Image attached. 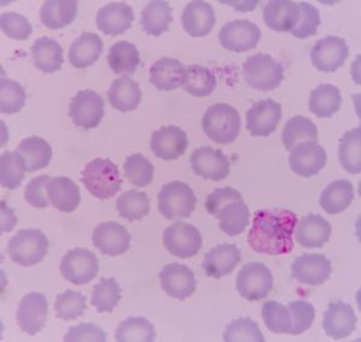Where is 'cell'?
Instances as JSON below:
<instances>
[{
  "mask_svg": "<svg viewBox=\"0 0 361 342\" xmlns=\"http://www.w3.org/2000/svg\"><path fill=\"white\" fill-rule=\"evenodd\" d=\"M298 215L287 209H260L255 213L247 241L255 253L279 256L294 248Z\"/></svg>",
  "mask_w": 361,
  "mask_h": 342,
  "instance_id": "obj_1",
  "label": "cell"
},
{
  "mask_svg": "<svg viewBox=\"0 0 361 342\" xmlns=\"http://www.w3.org/2000/svg\"><path fill=\"white\" fill-rule=\"evenodd\" d=\"M81 180L90 195L102 201L111 198L122 188V178L117 165L103 158H97L87 163L81 172Z\"/></svg>",
  "mask_w": 361,
  "mask_h": 342,
  "instance_id": "obj_2",
  "label": "cell"
},
{
  "mask_svg": "<svg viewBox=\"0 0 361 342\" xmlns=\"http://www.w3.org/2000/svg\"><path fill=\"white\" fill-rule=\"evenodd\" d=\"M202 124L206 136L221 144L234 142L241 130L240 114L228 103H216L209 107L202 117Z\"/></svg>",
  "mask_w": 361,
  "mask_h": 342,
  "instance_id": "obj_3",
  "label": "cell"
},
{
  "mask_svg": "<svg viewBox=\"0 0 361 342\" xmlns=\"http://www.w3.org/2000/svg\"><path fill=\"white\" fill-rule=\"evenodd\" d=\"M49 245L47 236L40 229H21L8 241V256L18 265L33 267L45 258Z\"/></svg>",
  "mask_w": 361,
  "mask_h": 342,
  "instance_id": "obj_4",
  "label": "cell"
},
{
  "mask_svg": "<svg viewBox=\"0 0 361 342\" xmlns=\"http://www.w3.org/2000/svg\"><path fill=\"white\" fill-rule=\"evenodd\" d=\"M197 197L188 184L173 180L165 184L158 194V209L168 220L187 219L195 209Z\"/></svg>",
  "mask_w": 361,
  "mask_h": 342,
  "instance_id": "obj_5",
  "label": "cell"
},
{
  "mask_svg": "<svg viewBox=\"0 0 361 342\" xmlns=\"http://www.w3.org/2000/svg\"><path fill=\"white\" fill-rule=\"evenodd\" d=\"M243 77L252 88L270 91L279 88L283 81L284 69L269 54H255L243 63Z\"/></svg>",
  "mask_w": 361,
  "mask_h": 342,
  "instance_id": "obj_6",
  "label": "cell"
},
{
  "mask_svg": "<svg viewBox=\"0 0 361 342\" xmlns=\"http://www.w3.org/2000/svg\"><path fill=\"white\" fill-rule=\"evenodd\" d=\"M274 275L264 263L252 262L243 265L236 277V289L241 297L257 302L270 293Z\"/></svg>",
  "mask_w": 361,
  "mask_h": 342,
  "instance_id": "obj_7",
  "label": "cell"
},
{
  "mask_svg": "<svg viewBox=\"0 0 361 342\" xmlns=\"http://www.w3.org/2000/svg\"><path fill=\"white\" fill-rule=\"evenodd\" d=\"M163 241L169 253L178 258L194 257L202 248L200 231L193 224L183 221H177L166 227L163 234Z\"/></svg>",
  "mask_w": 361,
  "mask_h": 342,
  "instance_id": "obj_8",
  "label": "cell"
},
{
  "mask_svg": "<svg viewBox=\"0 0 361 342\" xmlns=\"http://www.w3.org/2000/svg\"><path fill=\"white\" fill-rule=\"evenodd\" d=\"M61 273L66 281L85 285L99 273L98 257L87 248H71L61 262Z\"/></svg>",
  "mask_w": 361,
  "mask_h": 342,
  "instance_id": "obj_9",
  "label": "cell"
},
{
  "mask_svg": "<svg viewBox=\"0 0 361 342\" xmlns=\"http://www.w3.org/2000/svg\"><path fill=\"white\" fill-rule=\"evenodd\" d=\"M105 114V103L93 90H80L69 103V115L75 125L90 130L98 127Z\"/></svg>",
  "mask_w": 361,
  "mask_h": 342,
  "instance_id": "obj_10",
  "label": "cell"
},
{
  "mask_svg": "<svg viewBox=\"0 0 361 342\" xmlns=\"http://www.w3.org/2000/svg\"><path fill=\"white\" fill-rule=\"evenodd\" d=\"M218 37L224 49L235 53H241L258 46L262 39V30L250 20H235L221 29Z\"/></svg>",
  "mask_w": 361,
  "mask_h": 342,
  "instance_id": "obj_11",
  "label": "cell"
},
{
  "mask_svg": "<svg viewBox=\"0 0 361 342\" xmlns=\"http://www.w3.org/2000/svg\"><path fill=\"white\" fill-rule=\"evenodd\" d=\"M348 54V45L343 37L329 35L313 46L311 61L318 71L331 74L345 64Z\"/></svg>",
  "mask_w": 361,
  "mask_h": 342,
  "instance_id": "obj_12",
  "label": "cell"
},
{
  "mask_svg": "<svg viewBox=\"0 0 361 342\" xmlns=\"http://www.w3.org/2000/svg\"><path fill=\"white\" fill-rule=\"evenodd\" d=\"M328 155L324 148L316 141H305L293 148L289 156V166L300 177L310 178L319 173L326 165Z\"/></svg>",
  "mask_w": 361,
  "mask_h": 342,
  "instance_id": "obj_13",
  "label": "cell"
},
{
  "mask_svg": "<svg viewBox=\"0 0 361 342\" xmlns=\"http://www.w3.org/2000/svg\"><path fill=\"white\" fill-rule=\"evenodd\" d=\"M281 118L282 106L272 99H265L247 112V130L253 137H267L277 130Z\"/></svg>",
  "mask_w": 361,
  "mask_h": 342,
  "instance_id": "obj_14",
  "label": "cell"
},
{
  "mask_svg": "<svg viewBox=\"0 0 361 342\" xmlns=\"http://www.w3.org/2000/svg\"><path fill=\"white\" fill-rule=\"evenodd\" d=\"M292 277L300 284L323 285L333 273L331 261L322 253H305L293 262Z\"/></svg>",
  "mask_w": 361,
  "mask_h": 342,
  "instance_id": "obj_15",
  "label": "cell"
},
{
  "mask_svg": "<svg viewBox=\"0 0 361 342\" xmlns=\"http://www.w3.org/2000/svg\"><path fill=\"white\" fill-rule=\"evenodd\" d=\"M192 170L204 179L221 182L230 173V163L222 151L209 146L197 148L190 156Z\"/></svg>",
  "mask_w": 361,
  "mask_h": 342,
  "instance_id": "obj_16",
  "label": "cell"
},
{
  "mask_svg": "<svg viewBox=\"0 0 361 342\" xmlns=\"http://www.w3.org/2000/svg\"><path fill=\"white\" fill-rule=\"evenodd\" d=\"M47 311L49 302L45 294L40 292L25 294L17 310V322L22 331L30 336L39 333L45 327Z\"/></svg>",
  "mask_w": 361,
  "mask_h": 342,
  "instance_id": "obj_17",
  "label": "cell"
},
{
  "mask_svg": "<svg viewBox=\"0 0 361 342\" xmlns=\"http://www.w3.org/2000/svg\"><path fill=\"white\" fill-rule=\"evenodd\" d=\"M159 280L165 293L180 300L190 297L197 289L193 270L180 263L165 265L159 273Z\"/></svg>",
  "mask_w": 361,
  "mask_h": 342,
  "instance_id": "obj_18",
  "label": "cell"
},
{
  "mask_svg": "<svg viewBox=\"0 0 361 342\" xmlns=\"http://www.w3.org/2000/svg\"><path fill=\"white\" fill-rule=\"evenodd\" d=\"M132 236L127 228L115 221H107L98 224L93 232V244L100 253L115 257L127 253L130 248Z\"/></svg>",
  "mask_w": 361,
  "mask_h": 342,
  "instance_id": "obj_19",
  "label": "cell"
},
{
  "mask_svg": "<svg viewBox=\"0 0 361 342\" xmlns=\"http://www.w3.org/2000/svg\"><path fill=\"white\" fill-rule=\"evenodd\" d=\"M188 137L180 127L169 125L154 131L151 139V149L158 159L170 161L185 154L188 148Z\"/></svg>",
  "mask_w": 361,
  "mask_h": 342,
  "instance_id": "obj_20",
  "label": "cell"
},
{
  "mask_svg": "<svg viewBox=\"0 0 361 342\" xmlns=\"http://www.w3.org/2000/svg\"><path fill=\"white\" fill-rule=\"evenodd\" d=\"M134 11L132 6L116 1L105 5L100 8L97 15V25L102 33L105 35L117 37L126 33L128 29L132 28L134 22Z\"/></svg>",
  "mask_w": 361,
  "mask_h": 342,
  "instance_id": "obj_21",
  "label": "cell"
},
{
  "mask_svg": "<svg viewBox=\"0 0 361 342\" xmlns=\"http://www.w3.org/2000/svg\"><path fill=\"white\" fill-rule=\"evenodd\" d=\"M323 328L335 340L347 338L357 328L353 308L343 302L330 303L323 318Z\"/></svg>",
  "mask_w": 361,
  "mask_h": 342,
  "instance_id": "obj_22",
  "label": "cell"
},
{
  "mask_svg": "<svg viewBox=\"0 0 361 342\" xmlns=\"http://www.w3.org/2000/svg\"><path fill=\"white\" fill-rule=\"evenodd\" d=\"M182 27L192 37H204L211 33L216 23L212 5L195 0L185 5L182 13Z\"/></svg>",
  "mask_w": 361,
  "mask_h": 342,
  "instance_id": "obj_23",
  "label": "cell"
},
{
  "mask_svg": "<svg viewBox=\"0 0 361 342\" xmlns=\"http://www.w3.org/2000/svg\"><path fill=\"white\" fill-rule=\"evenodd\" d=\"M241 262V251L235 244L218 245L206 253L202 269L206 275L214 279L229 275Z\"/></svg>",
  "mask_w": 361,
  "mask_h": 342,
  "instance_id": "obj_24",
  "label": "cell"
},
{
  "mask_svg": "<svg viewBox=\"0 0 361 342\" xmlns=\"http://www.w3.org/2000/svg\"><path fill=\"white\" fill-rule=\"evenodd\" d=\"M331 236V224L318 214H308L300 220L295 229L298 244L306 248H323Z\"/></svg>",
  "mask_w": 361,
  "mask_h": 342,
  "instance_id": "obj_25",
  "label": "cell"
},
{
  "mask_svg": "<svg viewBox=\"0 0 361 342\" xmlns=\"http://www.w3.org/2000/svg\"><path fill=\"white\" fill-rule=\"evenodd\" d=\"M263 17L267 28L279 33L290 32L299 22V6L292 0H272L264 8Z\"/></svg>",
  "mask_w": 361,
  "mask_h": 342,
  "instance_id": "obj_26",
  "label": "cell"
},
{
  "mask_svg": "<svg viewBox=\"0 0 361 342\" xmlns=\"http://www.w3.org/2000/svg\"><path fill=\"white\" fill-rule=\"evenodd\" d=\"M47 196L54 208L63 213L74 212L81 201L78 184L68 177H56L49 180Z\"/></svg>",
  "mask_w": 361,
  "mask_h": 342,
  "instance_id": "obj_27",
  "label": "cell"
},
{
  "mask_svg": "<svg viewBox=\"0 0 361 342\" xmlns=\"http://www.w3.org/2000/svg\"><path fill=\"white\" fill-rule=\"evenodd\" d=\"M103 40L94 33H83L71 44L69 49L70 64L76 69H86L98 61L103 53Z\"/></svg>",
  "mask_w": 361,
  "mask_h": 342,
  "instance_id": "obj_28",
  "label": "cell"
},
{
  "mask_svg": "<svg viewBox=\"0 0 361 342\" xmlns=\"http://www.w3.org/2000/svg\"><path fill=\"white\" fill-rule=\"evenodd\" d=\"M185 70V65L180 61L173 58H161L149 70V82L158 90L171 91L182 86Z\"/></svg>",
  "mask_w": 361,
  "mask_h": 342,
  "instance_id": "obj_29",
  "label": "cell"
},
{
  "mask_svg": "<svg viewBox=\"0 0 361 342\" xmlns=\"http://www.w3.org/2000/svg\"><path fill=\"white\" fill-rule=\"evenodd\" d=\"M111 106L119 112H133L139 107L142 93L139 83L128 76L117 78L107 91Z\"/></svg>",
  "mask_w": 361,
  "mask_h": 342,
  "instance_id": "obj_30",
  "label": "cell"
},
{
  "mask_svg": "<svg viewBox=\"0 0 361 342\" xmlns=\"http://www.w3.org/2000/svg\"><path fill=\"white\" fill-rule=\"evenodd\" d=\"M32 57L37 69L45 74H54L62 69L64 61L62 46L54 39L46 37H40L34 42Z\"/></svg>",
  "mask_w": 361,
  "mask_h": 342,
  "instance_id": "obj_31",
  "label": "cell"
},
{
  "mask_svg": "<svg viewBox=\"0 0 361 342\" xmlns=\"http://www.w3.org/2000/svg\"><path fill=\"white\" fill-rule=\"evenodd\" d=\"M173 22V8L168 1L154 0L145 6L141 13V25L145 33L151 37H160L168 32Z\"/></svg>",
  "mask_w": 361,
  "mask_h": 342,
  "instance_id": "obj_32",
  "label": "cell"
},
{
  "mask_svg": "<svg viewBox=\"0 0 361 342\" xmlns=\"http://www.w3.org/2000/svg\"><path fill=\"white\" fill-rule=\"evenodd\" d=\"M353 184L348 180H336L329 184L320 195L319 204L325 212L331 215L345 212L354 201Z\"/></svg>",
  "mask_w": 361,
  "mask_h": 342,
  "instance_id": "obj_33",
  "label": "cell"
},
{
  "mask_svg": "<svg viewBox=\"0 0 361 342\" xmlns=\"http://www.w3.org/2000/svg\"><path fill=\"white\" fill-rule=\"evenodd\" d=\"M214 216L219 220V228L229 236L245 232L250 222V209L243 201L224 204Z\"/></svg>",
  "mask_w": 361,
  "mask_h": 342,
  "instance_id": "obj_34",
  "label": "cell"
},
{
  "mask_svg": "<svg viewBox=\"0 0 361 342\" xmlns=\"http://www.w3.org/2000/svg\"><path fill=\"white\" fill-rule=\"evenodd\" d=\"M78 1L47 0L40 10V20L46 28H64L74 22L78 16Z\"/></svg>",
  "mask_w": 361,
  "mask_h": 342,
  "instance_id": "obj_35",
  "label": "cell"
},
{
  "mask_svg": "<svg viewBox=\"0 0 361 342\" xmlns=\"http://www.w3.org/2000/svg\"><path fill=\"white\" fill-rule=\"evenodd\" d=\"M107 63L114 74L122 75L123 77L133 75L141 63L139 49L128 41L116 42L109 51Z\"/></svg>",
  "mask_w": 361,
  "mask_h": 342,
  "instance_id": "obj_36",
  "label": "cell"
},
{
  "mask_svg": "<svg viewBox=\"0 0 361 342\" xmlns=\"http://www.w3.org/2000/svg\"><path fill=\"white\" fill-rule=\"evenodd\" d=\"M17 151L25 160L28 172L39 171L47 167L52 159V148L39 136H30L20 143Z\"/></svg>",
  "mask_w": 361,
  "mask_h": 342,
  "instance_id": "obj_37",
  "label": "cell"
},
{
  "mask_svg": "<svg viewBox=\"0 0 361 342\" xmlns=\"http://www.w3.org/2000/svg\"><path fill=\"white\" fill-rule=\"evenodd\" d=\"M182 87L188 94L195 98H205L212 94L217 87L216 75L202 65H189L185 68Z\"/></svg>",
  "mask_w": 361,
  "mask_h": 342,
  "instance_id": "obj_38",
  "label": "cell"
},
{
  "mask_svg": "<svg viewBox=\"0 0 361 342\" xmlns=\"http://www.w3.org/2000/svg\"><path fill=\"white\" fill-rule=\"evenodd\" d=\"M342 105V95L333 84H320L310 96V110L318 118H331Z\"/></svg>",
  "mask_w": 361,
  "mask_h": 342,
  "instance_id": "obj_39",
  "label": "cell"
},
{
  "mask_svg": "<svg viewBox=\"0 0 361 342\" xmlns=\"http://www.w3.org/2000/svg\"><path fill=\"white\" fill-rule=\"evenodd\" d=\"M361 129L355 127L345 132L340 139L338 159L341 166L350 175H359L361 172Z\"/></svg>",
  "mask_w": 361,
  "mask_h": 342,
  "instance_id": "obj_40",
  "label": "cell"
},
{
  "mask_svg": "<svg viewBox=\"0 0 361 342\" xmlns=\"http://www.w3.org/2000/svg\"><path fill=\"white\" fill-rule=\"evenodd\" d=\"M305 141H318V129L310 118L296 115L288 120L282 131V142L288 151H292L296 144Z\"/></svg>",
  "mask_w": 361,
  "mask_h": 342,
  "instance_id": "obj_41",
  "label": "cell"
},
{
  "mask_svg": "<svg viewBox=\"0 0 361 342\" xmlns=\"http://www.w3.org/2000/svg\"><path fill=\"white\" fill-rule=\"evenodd\" d=\"M28 172L25 160L18 151H4L0 158V183L8 190H16Z\"/></svg>",
  "mask_w": 361,
  "mask_h": 342,
  "instance_id": "obj_42",
  "label": "cell"
},
{
  "mask_svg": "<svg viewBox=\"0 0 361 342\" xmlns=\"http://www.w3.org/2000/svg\"><path fill=\"white\" fill-rule=\"evenodd\" d=\"M156 329L145 317H128L116 330L118 342H152L156 340Z\"/></svg>",
  "mask_w": 361,
  "mask_h": 342,
  "instance_id": "obj_43",
  "label": "cell"
},
{
  "mask_svg": "<svg viewBox=\"0 0 361 342\" xmlns=\"http://www.w3.org/2000/svg\"><path fill=\"white\" fill-rule=\"evenodd\" d=\"M116 208L121 217L128 221H137L149 214L151 204L145 192L129 190L119 196Z\"/></svg>",
  "mask_w": 361,
  "mask_h": 342,
  "instance_id": "obj_44",
  "label": "cell"
},
{
  "mask_svg": "<svg viewBox=\"0 0 361 342\" xmlns=\"http://www.w3.org/2000/svg\"><path fill=\"white\" fill-rule=\"evenodd\" d=\"M122 298V289L114 277H103L94 286L92 304L100 314L112 312Z\"/></svg>",
  "mask_w": 361,
  "mask_h": 342,
  "instance_id": "obj_45",
  "label": "cell"
},
{
  "mask_svg": "<svg viewBox=\"0 0 361 342\" xmlns=\"http://www.w3.org/2000/svg\"><path fill=\"white\" fill-rule=\"evenodd\" d=\"M124 175L133 185L137 188H146L152 184L154 166L142 154L136 153L129 155L124 163Z\"/></svg>",
  "mask_w": 361,
  "mask_h": 342,
  "instance_id": "obj_46",
  "label": "cell"
},
{
  "mask_svg": "<svg viewBox=\"0 0 361 342\" xmlns=\"http://www.w3.org/2000/svg\"><path fill=\"white\" fill-rule=\"evenodd\" d=\"M223 338L226 342H264L262 330L250 317H240L228 324Z\"/></svg>",
  "mask_w": 361,
  "mask_h": 342,
  "instance_id": "obj_47",
  "label": "cell"
},
{
  "mask_svg": "<svg viewBox=\"0 0 361 342\" xmlns=\"http://www.w3.org/2000/svg\"><path fill=\"white\" fill-rule=\"evenodd\" d=\"M27 93L18 82L1 78L0 82V112L15 114L25 107Z\"/></svg>",
  "mask_w": 361,
  "mask_h": 342,
  "instance_id": "obj_48",
  "label": "cell"
},
{
  "mask_svg": "<svg viewBox=\"0 0 361 342\" xmlns=\"http://www.w3.org/2000/svg\"><path fill=\"white\" fill-rule=\"evenodd\" d=\"M87 298L80 292L66 289V292L58 294L54 304V311L58 318L71 321L81 317L87 309Z\"/></svg>",
  "mask_w": 361,
  "mask_h": 342,
  "instance_id": "obj_49",
  "label": "cell"
},
{
  "mask_svg": "<svg viewBox=\"0 0 361 342\" xmlns=\"http://www.w3.org/2000/svg\"><path fill=\"white\" fill-rule=\"evenodd\" d=\"M262 317L267 329L276 334H289L292 328V317L287 306L281 303L267 302L262 309Z\"/></svg>",
  "mask_w": 361,
  "mask_h": 342,
  "instance_id": "obj_50",
  "label": "cell"
},
{
  "mask_svg": "<svg viewBox=\"0 0 361 342\" xmlns=\"http://www.w3.org/2000/svg\"><path fill=\"white\" fill-rule=\"evenodd\" d=\"M300 20L298 25L290 30L293 37L298 39H307L314 37L320 25V15L318 8H314L310 3L300 1Z\"/></svg>",
  "mask_w": 361,
  "mask_h": 342,
  "instance_id": "obj_51",
  "label": "cell"
},
{
  "mask_svg": "<svg viewBox=\"0 0 361 342\" xmlns=\"http://www.w3.org/2000/svg\"><path fill=\"white\" fill-rule=\"evenodd\" d=\"M288 310L292 317V335H300L310 329L316 318V309L306 300H294L288 304Z\"/></svg>",
  "mask_w": 361,
  "mask_h": 342,
  "instance_id": "obj_52",
  "label": "cell"
},
{
  "mask_svg": "<svg viewBox=\"0 0 361 342\" xmlns=\"http://www.w3.org/2000/svg\"><path fill=\"white\" fill-rule=\"evenodd\" d=\"M0 27L3 33L13 40H27L33 33L30 22L17 13H3L0 18Z\"/></svg>",
  "mask_w": 361,
  "mask_h": 342,
  "instance_id": "obj_53",
  "label": "cell"
},
{
  "mask_svg": "<svg viewBox=\"0 0 361 342\" xmlns=\"http://www.w3.org/2000/svg\"><path fill=\"white\" fill-rule=\"evenodd\" d=\"M51 180L49 175H39L30 180L25 188V198L34 208L45 209L49 207L47 184Z\"/></svg>",
  "mask_w": 361,
  "mask_h": 342,
  "instance_id": "obj_54",
  "label": "cell"
},
{
  "mask_svg": "<svg viewBox=\"0 0 361 342\" xmlns=\"http://www.w3.org/2000/svg\"><path fill=\"white\" fill-rule=\"evenodd\" d=\"M64 341L66 342H105L106 333L92 323H81L76 327H70Z\"/></svg>",
  "mask_w": 361,
  "mask_h": 342,
  "instance_id": "obj_55",
  "label": "cell"
},
{
  "mask_svg": "<svg viewBox=\"0 0 361 342\" xmlns=\"http://www.w3.org/2000/svg\"><path fill=\"white\" fill-rule=\"evenodd\" d=\"M234 201H243V196L238 190L229 188V186L216 189L212 194L207 196L205 201V208L209 214L214 215L224 204L234 202Z\"/></svg>",
  "mask_w": 361,
  "mask_h": 342,
  "instance_id": "obj_56",
  "label": "cell"
}]
</instances>
